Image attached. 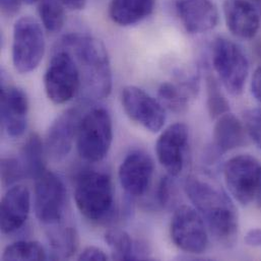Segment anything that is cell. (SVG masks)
Here are the masks:
<instances>
[{
	"label": "cell",
	"instance_id": "cell-1",
	"mask_svg": "<svg viewBox=\"0 0 261 261\" xmlns=\"http://www.w3.org/2000/svg\"><path fill=\"white\" fill-rule=\"evenodd\" d=\"M62 48L69 51L76 61L82 80L81 91H84L86 98H107L112 91L113 76L105 45L89 35L70 34L63 38Z\"/></svg>",
	"mask_w": 261,
	"mask_h": 261
},
{
	"label": "cell",
	"instance_id": "cell-2",
	"mask_svg": "<svg viewBox=\"0 0 261 261\" xmlns=\"http://www.w3.org/2000/svg\"><path fill=\"white\" fill-rule=\"evenodd\" d=\"M184 190L215 239L222 244L234 243L239 221L236 207L226 193L196 177L186 179Z\"/></svg>",
	"mask_w": 261,
	"mask_h": 261
},
{
	"label": "cell",
	"instance_id": "cell-3",
	"mask_svg": "<svg viewBox=\"0 0 261 261\" xmlns=\"http://www.w3.org/2000/svg\"><path fill=\"white\" fill-rule=\"evenodd\" d=\"M74 199L81 214L93 222L106 220L112 213L114 191L110 176L103 172L88 171L76 180Z\"/></svg>",
	"mask_w": 261,
	"mask_h": 261
},
{
	"label": "cell",
	"instance_id": "cell-4",
	"mask_svg": "<svg viewBox=\"0 0 261 261\" xmlns=\"http://www.w3.org/2000/svg\"><path fill=\"white\" fill-rule=\"evenodd\" d=\"M112 141V118L105 108H94L82 116L76 134V147L84 160L92 163L102 161L108 154Z\"/></svg>",
	"mask_w": 261,
	"mask_h": 261
},
{
	"label": "cell",
	"instance_id": "cell-5",
	"mask_svg": "<svg viewBox=\"0 0 261 261\" xmlns=\"http://www.w3.org/2000/svg\"><path fill=\"white\" fill-rule=\"evenodd\" d=\"M212 60L223 87L233 96L241 95L249 73V62L241 47L232 40L219 37L212 47Z\"/></svg>",
	"mask_w": 261,
	"mask_h": 261
},
{
	"label": "cell",
	"instance_id": "cell-6",
	"mask_svg": "<svg viewBox=\"0 0 261 261\" xmlns=\"http://www.w3.org/2000/svg\"><path fill=\"white\" fill-rule=\"evenodd\" d=\"M46 43L41 23L32 16L18 18L13 25L11 57L15 70L29 73L35 70L45 55Z\"/></svg>",
	"mask_w": 261,
	"mask_h": 261
},
{
	"label": "cell",
	"instance_id": "cell-7",
	"mask_svg": "<svg viewBox=\"0 0 261 261\" xmlns=\"http://www.w3.org/2000/svg\"><path fill=\"white\" fill-rule=\"evenodd\" d=\"M82 80L74 57L60 48L52 56L44 74V89L48 99L61 105L69 102L81 91Z\"/></svg>",
	"mask_w": 261,
	"mask_h": 261
},
{
	"label": "cell",
	"instance_id": "cell-8",
	"mask_svg": "<svg viewBox=\"0 0 261 261\" xmlns=\"http://www.w3.org/2000/svg\"><path fill=\"white\" fill-rule=\"evenodd\" d=\"M224 178L233 197L242 205L261 201V163L250 154L230 159L224 166Z\"/></svg>",
	"mask_w": 261,
	"mask_h": 261
},
{
	"label": "cell",
	"instance_id": "cell-9",
	"mask_svg": "<svg viewBox=\"0 0 261 261\" xmlns=\"http://www.w3.org/2000/svg\"><path fill=\"white\" fill-rule=\"evenodd\" d=\"M66 204V189L55 173L45 170L35 179L34 207L37 219L45 226L53 227L62 221Z\"/></svg>",
	"mask_w": 261,
	"mask_h": 261
},
{
	"label": "cell",
	"instance_id": "cell-10",
	"mask_svg": "<svg viewBox=\"0 0 261 261\" xmlns=\"http://www.w3.org/2000/svg\"><path fill=\"white\" fill-rule=\"evenodd\" d=\"M170 236L180 250L191 254H200L208 246L206 225L195 207L179 206L172 217Z\"/></svg>",
	"mask_w": 261,
	"mask_h": 261
},
{
	"label": "cell",
	"instance_id": "cell-11",
	"mask_svg": "<svg viewBox=\"0 0 261 261\" xmlns=\"http://www.w3.org/2000/svg\"><path fill=\"white\" fill-rule=\"evenodd\" d=\"M121 103L132 121L150 132L161 130L166 122V111L159 100L135 86L125 87L121 93Z\"/></svg>",
	"mask_w": 261,
	"mask_h": 261
},
{
	"label": "cell",
	"instance_id": "cell-12",
	"mask_svg": "<svg viewBox=\"0 0 261 261\" xmlns=\"http://www.w3.org/2000/svg\"><path fill=\"white\" fill-rule=\"evenodd\" d=\"M189 129L184 123H175L163 131L155 143V152L160 164L169 175L178 176L185 164Z\"/></svg>",
	"mask_w": 261,
	"mask_h": 261
},
{
	"label": "cell",
	"instance_id": "cell-13",
	"mask_svg": "<svg viewBox=\"0 0 261 261\" xmlns=\"http://www.w3.org/2000/svg\"><path fill=\"white\" fill-rule=\"evenodd\" d=\"M153 161L142 150H134L125 156L118 171L122 188L130 196H141L148 189L153 175Z\"/></svg>",
	"mask_w": 261,
	"mask_h": 261
},
{
	"label": "cell",
	"instance_id": "cell-14",
	"mask_svg": "<svg viewBox=\"0 0 261 261\" xmlns=\"http://www.w3.org/2000/svg\"><path fill=\"white\" fill-rule=\"evenodd\" d=\"M82 119L77 108H70L60 114L50 125L46 139V152L54 160L65 158L71 150Z\"/></svg>",
	"mask_w": 261,
	"mask_h": 261
},
{
	"label": "cell",
	"instance_id": "cell-15",
	"mask_svg": "<svg viewBox=\"0 0 261 261\" xmlns=\"http://www.w3.org/2000/svg\"><path fill=\"white\" fill-rule=\"evenodd\" d=\"M175 11L190 34H204L219 23L220 12L213 0H175Z\"/></svg>",
	"mask_w": 261,
	"mask_h": 261
},
{
	"label": "cell",
	"instance_id": "cell-16",
	"mask_svg": "<svg viewBox=\"0 0 261 261\" xmlns=\"http://www.w3.org/2000/svg\"><path fill=\"white\" fill-rule=\"evenodd\" d=\"M223 13L230 33L242 40H251L259 32L261 16L249 0H225Z\"/></svg>",
	"mask_w": 261,
	"mask_h": 261
},
{
	"label": "cell",
	"instance_id": "cell-17",
	"mask_svg": "<svg viewBox=\"0 0 261 261\" xmlns=\"http://www.w3.org/2000/svg\"><path fill=\"white\" fill-rule=\"evenodd\" d=\"M1 122L6 133L18 137L27 128L29 100L27 94L14 86L1 87Z\"/></svg>",
	"mask_w": 261,
	"mask_h": 261
},
{
	"label": "cell",
	"instance_id": "cell-18",
	"mask_svg": "<svg viewBox=\"0 0 261 261\" xmlns=\"http://www.w3.org/2000/svg\"><path fill=\"white\" fill-rule=\"evenodd\" d=\"M31 208V194L23 185L11 186L4 194L0 207V227L3 234L19 230L28 220Z\"/></svg>",
	"mask_w": 261,
	"mask_h": 261
},
{
	"label": "cell",
	"instance_id": "cell-19",
	"mask_svg": "<svg viewBox=\"0 0 261 261\" xmlns=\"http://www.w3.org/2000/svg\"><path fill=\"white\" fill-rule=\"evenodd\" d=\"M198 92V77L190 75L177 82H165L158 89V100L165 109L176 114L188 110Z\"/></svg>",
	"mask_w": 261,
	"mask_h": 261
},
{
	"label": "cell",
	"instance_id": "cell-20",
	"mask_svg": "<svg viewBox=\"0 0 261 261\" xmlns=\"http://www.w3.org/2000/svg\"><path fill=\"white\" fill-rule=\"evenodd\" d=\"M245 131L244 123L234 114H224L217 119L214 128V145L221 153L238 148L245 142Z\"/></svg>",
	"mask_w": 261,
	"mask_h": 261
},
{
	"label": "cell",
	"instance_id": "cell-21",
	"mask_svg": "<svg viewBox=\"0 0 261 261\" xmlns=\"http://www.w3.org/2000/svg\"><path fill=\"white\" fill-rule=\"evenodd\" d=\"M155 0H111L108 13L111 20L121 27L136 24L148 17Z\"/></svg>",
	"mask_w": 261,
	"mask_h": 261
},
{
	"label": "cell",
	"instance_id": "cell-22",
	"mask_svg": "<svg viewBox=\"0 0 261 261\" xmlns=\"http://www.w3.org/2000/svg\"><path fill=\"white\" fill-rule=\"evenodd\" d=\"M44 150L46 149L39 134L36 132L31 133L25 139L20 153V161L25 172V177L35 180L46 170Z\"/></svg>",
	"mask_w": 261,
	"mask_h": 261
},
{
	"label": "cell",
	"instance_id": "cell-23",
	"mask_svg": "<svg viewBox=\"0 0 261 261\" xmlns=\"http://www.w3.org/2000/svg\"><path fill=\"white\" fill-rule=\"evenodd\" d=\"M51 228L48 238L54 258L65 259L71 257L79 247L76 230L73 227H60V224Z\"/></svg>",
	"mask_w": 261,
	"mask_h": 261
},
{
	"label": "cell",
	"instance_id": "cell-24",
	"mask_svg": "<svg viewBox=\"0 0 261 261\" xmlns=\"http://www.w3.org/2000/svg\"><path fill=\"white\" fill-rule=\"evenodd\" d=\"M65 6L60 0H39L38 12L43 27L49 33H58L65 24Z\"/></svg>",
	"mask_w": 261,
	"mask_h": 261
},
{
	"label": "cell",
	"instance_id": "cell-25",
	"mask_svg": "<svg viewBox=\"0 0 261 261\" xmlns=\"http://www.w3.org/2000/svg\"><path fill=\"white\" fill-rule=\"evenodd\" d=\"M112 258L115 260H136V251L130 236L122 230L112 229L105 234Z\"/></svg>",
	"mask_w": 261,
	"mask_h": 261
},
{
	"label": "cell",
	"instance_id": "cell-26",
	"mask_svg": "<svg viewBox=\"0 0 261 261\" xmlns=\"http://www.w3.org/2000/svg\"><path fill=\"white\" fill-rule=\"evenodd\" d=\"M206 89V108L212 119H218L230 112V104L225 97L219 80L213 74H207L205 77Z\"/></svg>",
	"mask_w": 261,
	"mask_h": 261
},
{
	"label": "cell",
	"instance_id": "cell-27",
	"mask_svg": "<svg viewBox=\"0 0 261 261\" xmlns=\"http://www.w3.org/2000/svg\"><path fill=\"white\" fill-rule=\"evenodd\" d=\"M47 253L44 247L34 241H18L8 245L3 253L2 260H46Z\"/></svg>",
	"mask_w": 261,
	"mask_h": 261
},
{
	"label": "cell",
	"instance_id": "cell-28",
	"mask_svg": "<svg viewBox=\"0 0 261 261\" xmlns=\"http://www.w3.org/2000/svg\"><path fill=\"white\" fill-rule=\"evenodd\" d=\"M1 182L5 187L16 185L25 177V172L20 159L7 156L1 159Z\"/></svg>",
	"mask_w": 261,
	"mask_h": 261
},
{
	"label": "cell",
	"instance_id": "cell-29",
	"mask_svg": "<svg viewBox=\"0 0 261 261\" xmlns=\"http://www.w3.org/2000/svg\"><path fill=\"white\" fill-rule=\"evenodd\" d=\"M177 198L176 185L173 176L167 175L163 177L156 188V201L163 208H170Z\"/></svg>",
	"mask_w": 261,
	"mask_h": 261
},
{
	"label": "cell",
	"instance_id": "cell-30",
	"mask_svg": "<svg viewBox=\"0 0 261 261\" xmlns=\"http://www.w3.org/2000/svg\"><path fill=\"white\" fill-rule=\"evenodd\" d=\"M246 132L261 149V107L247 110L243 115Z\"/></svg>",
	"mask_w": 261,
	"mask_h": 261
},
{
	"label": "cell",
	"instance_id": "cell-31",
	"mask_svg": "<svg viewBox=\"0 0 261 261\" xmlns=\"http://www.w3.org/2000/svg\"><path fill=\"white\" fill-rule=\"evenodd\" d=\"M77 259L86 261L108 260V255L99 247L88 246L80 253Z\"/></svg>",
	"mask_w": 261,
	"mask_h": 261
},
{
	"label": "cell",
	"instance_id": "cell-32",
	"mask_svg": "<svg viewBox=\"0 0 261 261\" xmlns=\"http://www.w3.org/2000/svg\"><path fill=\"white\" fill-rule=\"evenodd\" d=\"M251 93L255 100L261 104V65L258 66L251 80Z\"/></svg>",
	"mask_w": 261,
	"mask_h": 261
},
{
	"label": "cell",
	"instance_id": "cell-33",
	"mask_svg": "<svg viewBox=\"0 0 261 261\" xmlns=\"http://www.w3.org/2000/svg\"><path fill=\"white\" fill-rule=\"evenodd\" d=\"M1 10L6 15H14L22 3L20 0H1Z\"/></svg>",
	"mask_w": 261,
	"mask_h": 261
},
{
	"label": "cell",
	"instance_id": "cell-34",
	"mask_svg": "<svg viewBox=\"0 0 261 261\" xmlns=\"http://www.w3.org/2000/svg\"><path fill=\"white\" fill-rule=\"evenodd\" d=\"M245 243L250 247H261V229H252L245 236Z\"/></svg>",
	"mask_w": 261,
	"mask_h": 261
},
{
	"label": "cell",
	"instance_id": "cell-35",
	"mask_svg": "<svg viewBox=\"0 0 261 261\" xmlns=\"http://www.w3.org/2000/svg\"><path fill=\"white\" fill-rule=\"evenodd\" d=\"M61 3L70 10H82L85 8L88 0H60Z\"/></svg>",
	"mask_w": 261,
	"mask_h": 261
},
{
	"label": "cell",
	"instance_id": "cell-36",
	"mask_svg": "<svg viewBox=\"0 0 261 261\" xmlns=\"http://www.w3.org/2000/svg\"><path fill=\"white\" fill-rule=\"evenodd\" d=\"M249 1L256 7V9L258 10L261 16V0H249Z\"/></svg>",
	"mask_w": 261,
	"mask_h": 261
},
{
	"label": "cell",
	"instance_id": "cell-37",
	"mask_svg": "<svg viewBox=\"0 0 261 261\" xmlns=\"http://www.w3.org/2000/svg\"><path fill=\"white\" fill-rule=\"evenodd\" d=\"M22 3H25V4H29V5H31V4H34L35 2H37V1H39V0H20Z\"/></svg>",
	"mask_w": 261,
	"mask_h": 261
}]
</instances>
